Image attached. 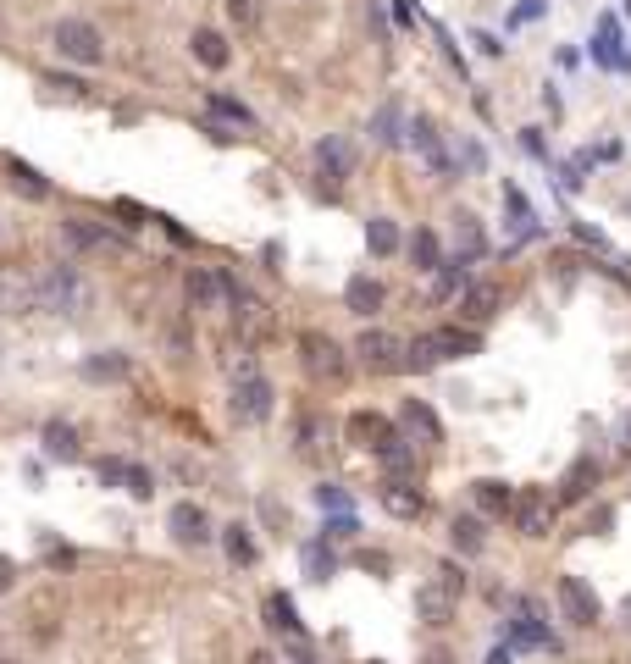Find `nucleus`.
Returning a JSON list of instances; mask_svg holds the SVG:
<instances>
[{"mask_svg": "<svg viewBox=\"0 0 631 664\" xmlns=\"http://www.w3.org/2000/svg\"><path fill=\"white\" fill-rule=\"evenodd\" d=\"M227 17H233L239 28H255L261 23V0H227Z\"/></svg>", "mask_w": 631, "mask_h": 664, "instance_id": "ea45409f", "label": "nucleus"}, {"mask_svg": "<svg viewBox=\"0 0 631 664\" xmlns=\"http://www.w3.org/2000/svg\"><path fill=\"white\" fill-rule=\"evenodd\" d=\"M310 166H316V178H322V189H344L349 172H355V144H349V133H327V139H316V150H310Z\"/></svg>", "mask_w": 631, "mask_h": 664, "instance_id": "7ed1b4c3", "label": "nucleus"}, {"mask_svg": "<svg viewBox=\"0 0 631 664\" xmlns=\"http://www.w3.org/2000/svg\"><path fill=\"white\" fill-rule=\"evenodd\" d=\"M454 283H460V261H454V266H443V277L432 283V294H438V299H449V294H454Z\"/></svg>", "mask_w": 631, "mask_h": 664, "instance_id": "a18cd8bd", "label": "nucleus"}, {"mask_svg": "<svg viewBox=\"0 0 631 664\" xmlns=\"http://www.w3.org/2000/svg\"><path fill=\"white\" fill-rule=\"evenodd\" d=\"M344 438L377 454V449H388V443L399 438V432H393V421H388V415H377V410H355V415L344 421Z\"/></svg>", "mask_w": 631, "mask_h": 664, "instance_id": "9b49d317", "label": "nucleus"}, {"mask_svg": "<svg viewBox=\"0 0 631 664\" xmlns=\"http://www.w3.org/2000/svg\"><path fill=\"white\" fill-rule=\"evenodd\" d=\"M438 581L449 587V593H465V570L460 565H438Z\"/></svg>", "mask_w": 631, "mask_h": 664, "instance_id": "de8ad7c7", "label": "nucleus"}, {"mask_svg": "<svg viewBox=\"0 0 631 664\" xmlns=\"http://www.w3.org/2000/svg\"><path fill=\"white\" fill-rule=\"evenodd\" d=\"M399 122H405V117H399V106H382V111H377V122H371L377 144H399V139H405V133H399Z\"/></svg>", "mask_w": 631, "mask_h": 664, "instance_id": "c9c22d12", "label": "nucleus"}, {"mask_svg": "<svg viewBox=\"0 0 631 664\" xmlns=\"http://www.w3.org/2000/svg\"><path fill=\"white\" fill-rule=\"evenodd\" d=\"M39 443H45L50 460H78V427H72V421H45Z\"/></svg>", "mask_w": 631, "mask_h": 664, "instance_id": "5701e85b", "label": "nucleus"}, {"mask_svg": "<svg viewBox=\"0 0 631 664\" xmlns=\"http://www.w3.org/2000/svg\"><path fill=\"white\" fill-rule=\"evenodd\" d=\"M128 371H133V360L122 355V349H100V355L84 360V377L89 382H128Z\"/></svg>", "mask_w": 631, "mask_h": 664, "instance_id": "4be33fe9", "label": "nucleus"}, {"mask_svg": "<svg viewBox=\"0 0 631 664\" xmlns=\"http://www.w3.org/2000/svg\"><path fill=\"white\" fill-rule=\"evenodd\" d=\"M117 216H128V227H144V205H133V200H117L111 205Z\"/></svg>", "mask_w": 631, "mask_h": 664, "instance_id": "8fccbe9b", "label": "nucleus"}, {"mask_svg": "<svg viewBox=\"0 0 631 664\" xmlns=\"http://www.w3.org/2000/svg\"><path fill=\"white\" fill-rule=\"evenodd\" d=\"M50 45H56V56L72 61V67H100V61H106V39H100V28L84 23V17H61V23L50 28Z\"/></svg>", "mask_w": 631, "mask_h": 664, "instance_id": "f03ea898", "label": "nucleus"}, {"mask_svg": "<svg viewBox=\"0 0 631 664\" xmlns=\"http://www.w3.org/2000/svg\"><path fill=\"white\" fill-rule=\"evenodd\" d=\"M382 510L399 515V521H416V515L427 510V498H421V487L410 482V476H388V482H382Z\"/></svg>", "mask_w": 631, "mask_h": 664, "instance_id": "4468645a", "label": "nucleus"}, {"mask_svg": "<svg viewBox=\"0 0 631 664\" xmlns=\"http://www.w3.org/2000/svg\"><path fill=\"white\" fill-rule=\"evenodd\" d=\"M299 565H305V576H310V581H333L338 559H333V548H327V537H316V543L299 548Z\"/></svg>", "mask_w": 631, "mask_h": 664, "instance_id": "393cba45", "label": "nucleus"}, {"mask_svg": "<svg viewBox=\"0 0 631 664\" xmlns=\"http://www.w3.org/2000/svg\"><path fill=\"white\" fill-rule=\"evenodd\" d=\"M250 664H283V659H277L272 648H255V653H250Z\"/></svg>", "mask_w": 631, "mask_h": 664, "instance_id": "5fc2aeb1", "label": "nucleus"}, {"mask_svg": "<svg viewBox=\"0 0 631 664\" xmlns=\"http://www.w3.org/2000/svg\"><path fill=\"white\" fill-rule=\"evenodd\" d=\"M399 421H405V432H416L421 443H443V421L427 399H405L399 404Z\"/></svg>", "mask_w": 631, "mask_h": 664, "instance_id": "6ab92c4d", "label": "nucleus"}, {"mask_svg": "<svg viewBox=\"0 0 631 664\" xmlns=\"http://www.w3.org/2000/svg\"><path fill=\"white\" fill-rule=\"evenodd\" d=\"M615 449H620V454H631V410L615 421Z\"/></svg>", "mask_w": 631, "mask_h": 664, "instance_id": "09e8293b", "label": "nucleus"}, {"mask_svg": "<svg viewBox=\"0 0 631 664\" xmlns=\"http://www.w3.org/2000/svg\"><path fill=\"white\" fill-rule=\"evenodd\" d=\"M128 471H133L128 460H100V465H95L100 482H106V487H122V493H128Z\"/></svg>", "mask_w": 631, "mask_h": 664, "instance_id": "58836bf2", "label": "nucleus"}, {"mask_svg": "<svg viewBox=\"0 0 631 664\" xmlns=\"http://www.w3.org/2000/svg\"><path fill=\"white\" fill-rule=\"evenodd\" d=\"M366 249L388 261L393 249H399V222H393V216H371L366 222Z\"/></svg>", "mask_w": 631, "mask_h": 664, "instance_id": "cd10ccee", "label": "nucleus"}, {"mask_svg": "<svg viewBox=\"0 0 631 664\" xmlns=\"http://www.w3.org/2000/svg\"><path fill=\"white\" fill-rule=\"evenodd\" d=\"M355 532H360L355 515H338V521H327V537H333V543H344V537H355Z\"/></svg>", "mask_w": 631, "mask_h": 664, "instance_id": "c03bdc74", "label": "nucleus"}, {"mask_svg": "<svg viewBox=\"0 0 631 664\" xmlns=\"http://www.w3.org/2000/svg\"><path fill=\"white\" fill-rule=\"evenodd\" d=\"M167 532L178 537L183 548H205L216 526H211V515H205L200 504H172V510H167Z\"/></svg>", "mask_w": 631, "mask_h": 664, "instance_id": "9d476101", "label": "nucleus"}, {"mask_svg": "<svg viewBox=\"0 0 631 664\" xmlns=\"http://www.w3.org/2000/svg\"><path fill=\"white\" fill-rule=\"evenodd\" d=\"M405 338H393V332H382V327H366L355 338V355H360V366L366 371H399L405 366Z\"/></svg>", "mask_w": 631, "mask_h": 664, "instance_id": "423d86ee", "label": "nucleus"}, {"mask_svg": "<svg viewBox=\"0 0 631 664\" xmlns=\"http://www.w3.org/2000/svg\"><path fill=\"white\" fill-rule=\"evenodd\" d=\"M454 604H460V593H449L438 576H432L427 587L416 593V615L427 620V626H449V620H454Z\"/></svg>", "mask_w": 631, "mask_h": 664, "instance_id": "dca6fc26", "label": "nucleus"}, {"mask_svg": "<svg viewBox=\"0 0 631 664\" xmlns=\"http://www.w3.org/2000/svg\"><path fill=\"white\" fill-rule=\"evenodd\" d=\"M410 261H416V272H438L443 266V244H438L432 227H421V233L410 238Z\"/></svg>", "mask_w": 631, "mask_h": 664, "instance_id": "c756f323", "label": "nucleus"}, {"mask_svg": "<svg viewBox=\"0 0 631 664\" xmlns=\"http://www.w3.org/2000/svg\"><path fill=\"white\" fill-rule=\"evenodd\" d=\"M211 111H216V117H227V122H244V128L255 122V111L244 106V100H233V95H211Z\"/></svg>", "mask_w": 631, "mask_h": 664, "instance_id": "e433bc0d", "label": "nucleus"}, {"mask_svg": "<svg viewBox=\"0 0 631 664\" xmlns=\"http://www.w3.org/2000/svg\"><path fill=\"white\" fill-rule=\"evenodd\" d=\"M6 172H12L17 194H28V200H45V194H50V178H45V172H34V166L17 161V155H6Z\"/></svg>", "mask_w": 631, "mask_h": 664, "instance_id": "a878e982", "label": "nucleus"}, {"mask_svg": "<svg viewBox=\"0 0 631 664\" xmlns=\"http://www.w3.org/2000/svg\"><path fill=\"white\" fill-rule=\"evenodd\" d=\"M598 476H604V465H598L593 454H582V460L560 476V493H554V498H560V504H587L593 487H598Z\"/></svg>", "mask_w": 631, "mask_h": 664, "instance_id": "ddd939ff", "label": "nucleus"}, {"mask_svg": "<svg viewBox=\"0 0 631 664\" xmlns=\"http://www.w3.org/2000/svg\"><path fill=\"white\" fill-rule=\"evenodd\" d=\"M488 664H510V648H493V653H488Z\"/></svg>", "mask_w": 631, "mask_h": 664, "instance_id": "6e6d98bb", "label": "nucleus"}, {"mask_svg": "<svg viewBox=\"0 0 631 664\" xmlns=\"http://www.w3.org/2000/svg\"><path fill=\"white\" fill-rule=\"evenodd\" d=\"M560 615H565V626H576V631H587V626H598V593L587 587L582 576H560Z\"/></svg>", "mask_w": 631, "mask_h": 664, "instance_id": "0eeeda50", "label": "nucleus"}, {"mask_svg": "<svg viewBox=\"0 0 631 664\" xmlns=\"http://www.w3.org/2000/svg\"><path fill=\"white\" fill-rule=\"evenodd\" d=\"M61 244L95 255V249H117V238H111L100 222H89V216H67V222H61Z\"/></svg>", "mask_w": 631, "mask_h": 664, "instance_id": "2eb2a0df", "label": "nucleus"}, {"mask_svg": "<svg viewBox=\"0 0 631 664\" xmlns=\"http://www.w3.org/2000/svg\"><path fill=\"white\" fill-rule=\"evenodd\" d=\"M438 360H443L438 332H421V338H410V349H405V366H410V371H432Z\"/></svg>", "mask_w": 631, "mask_h": 664, "instance_id": "7c9ffc66", "label": "nucleus"}, {"mask_svg": "<svg viewBox=\"0 0 631 664\" xmlns=\"http://www.w3.org/2000/svg\"><path fill=\"white\" fill-rule=\"evenodd\" d=\"M266 626L288 631V637H305V631H299V615H294V598H288V593H266Z\"/></svg>", "mask_w": 631, "mask_h": 664, "instance_id": "c85d7f7f", "label": "nucleus"}, {"mask_svg": "<svg viewBox=\"0 0 631 664\" xmlns=\"http://www.w3.org/2000/svg\"><path fill=\"white\" fill-rule=\"evenodd\" d=\"M288 653H294V664H322L316 653H310V642H305V637H294V642H288Z\"/></svg>", "mask_w": 631, "mask_h": 664, "instance_id": "3c124183", "label": "nucleus"}, {"mask_svg": "<svg viewBox=\"0 0 631 664\" xmlns=\"http://www.w3.org/2000/svg\"><path fill=\"white\" fill-rule=\"evenodd\" d=\"M355 565L371 570V576H388V554H371V548H366V554H355Z\"/></svg>", "mask_w": 631, "mask_h": 664, "instance_id": "49530a36", "label": "nucleus"}, {"mask_svg": "<svg viewBox=\"0 0 631 664\" xmlns=\"http://www.w3.org/2000/svg\"><path fill=\"white\" fill-rule=\"evenodd\" d=\"M499 305H504V288L499 283H471L460 294V316L471 321V327H477V321H493V316H499Z\"/></svg>", "mask_w": 631, "mask_h": 664, "instance_id": "f3484780", "label": "nucleus"}, {"mask_svg": "<svg viewBox=\"0 0 631 664\" xmlns=\"http://www.w3.org/2000/svg\"><path fill=\"white\" fill-rule=\"evenodd\" d=\"M299 366H305L310 377H322V382H344L349 377V349L333 344L327 332H305V338H299Z\"/></svg>", "mask_w": 631, "mask_h": 664, "instance_id": "20e7f679", "label": "nucleus"}, {"mask_svg": "<svg viewBox=\"0 0 631 664\" xmlns=\"http://www.w3.org/2000/svg\"><path fill=\"white\" fill-rule=\"evenodd\" d=\"M421 664H454V653H449V648H432V653H427V659H421Z\"/></svg>", "mask_w": 631, "mask_h": 664, "instance_id": "864d4df0", "label": "nucleus"}, {"mask_svg": "<svg viewBox=\"0 0 631 664\" xmlns=\"http://www.w3.org/2000/svg\"><path fill=\"white\" fill-rule=\"evenodd\" d=\"M620 609H626V631H631V598H626V604H620Z\"/></svg>", "mask_w": 631, "mask_h": 664, "instance_id": "4d7b16f0", "label": "nucleus"}, {"mask_svg": "<svg viewBox=\"0 0 631 664\" xmlns=\"http://www.w3.org/2000/svg\"><path fill=\"white\" fill-rule=\"evenodd\" d=\"M377 460L388 465V476H416V454H410L405 438H393L388 449H377Z\"/></svg>", "mask_w": 631, "mask_h": 664, "instance_id": "72a5a7b5", "label": "nucleus"}, {"mask_svg": "<svg viewBox=\"0 0 631 664\" xmlns=\"http://www.w3.org/2000/svg\"><path fill=\"white\" fill-rule=\"evenodd\" d=\"M233 421H244V427H261L266 415L277 410V393H272V382L261 377V371H250V377H233Z\"/></svg>", "mask_w": 631, "mask_h": 664, "instance_id": "39448f33", "label": "nucleus"}, {"mask_svg": "<svg viewBox=\"0 0 631 664\" xmlns=\"http://www.w3.org/2000/svg\"><path fill=\"white\" fill-rule=\"evenodd\" d=\"M510 642H515V648H554V637L543 631V615H537L532 598H521V609H515V620H510Z\"/></svg>", "mask_w": 631, "mask_h": 664, "instance_id": "a211bd4d", "label": "nucleus"}, {"mask_svg": "<svg viewBox=\"0 0 631 664\" xmlns=\"http://www.w3.org/2000/svg\"><path fill=\"white\" fill-rule=\"evenodd\" d=\"M449 537H454V548H460V554H482V543H488V532H482L477 515H460V521L449 526Z\"/></svg>", "mask_w": 631, "mask_h": 664, "instance_id": "473e14b6", "label": "nucleus"}, {"mask_svg": "<svg viewBox=\"0 0 631 664\" xmlns=\"http://www.w3.org/2000/svg\"><path fill=\"white\" fill-rule=\"evenodd\" d=\"M382 299H388V288H382L377 277H349L344 305L355 310V316H377V310H382Z\"/></svg>", "mask_w": 631, "mask_h": 664, "instance_id": "412c9836", "label": "nucleus"}, {"mask_svg": "<svg viewBox=\"0 0 631 664\" xmlns=\"http://www.w3.org/2000/svg\"><path fill=\"white\" fill-rule=\"evenodd\" d=\"M0 310H6V316H28V310H34V272L0 266Z\"/></svg>", "mask_w": 631, "mask_h": 664, "instance_id": "f8f14e48", "label": "nucleus"}, {"mask_svg": "<svg viewBox=\"0 0 631 664\" xmlns=\"http://www.w3.org/2000/svg\"><path fill=\"white\" fill-rule=\"evenodd\" d=\"M316 504H322V510H344L349 498H344V487H333V482H322V487H316Z\"/></svg>", "mask_w": 631, "mask_h": 664, "instance_id": "37998d69", "label": "nucleus"}, {"mask_svg": "<svg viewBox=\"0 0 631 664\" xmlns=\"http://www.w3.org/2000/svg\"><path fill=\"white\" fill-rule=\"evenodd\" d=\"M438 344H443V360H465V355H482V332L477 327H438Z\"/></svg>", "mask_w": 631, "mask_h": 664, "instance_id": "b1692460", "label": "nucleus"}, {"mask_svg": "<svg viewBox=\"0 0 631 664\" xmlns=\"http://www.w3.org/2000/svg\"><path fill=\"white\" fill-rule=\"evenodd\" d=\"M194 61H205V67H227L233 50H227V39L216 34V28H194Z\"/></svg>", "mask_w": 631, "mask_h": 664, "instance_id": "bb28decb", "label": "nucleus"}, {"mask_svg": "<svg viewBox=\"0 0 631 664\" xmlns=\"http://www.w3.org/2000/svg\"><path fill=\"white\" fill-rule=\"evenodd\" d=\"M471 498H477V510L482 515H510L515 510V487L510 482H499V476H482V482H471Z\"/></svg>", "mask_w": 631, "mask_h": 664, "instance_id": "aec40b11", "label": "nucleus"}, {"mask_svg": "<svg viewBox=\"0 0 631 664\" xmlns=\"http://www.w3.org/2000/svg\"><path fill=\"white\" fill-rule=\"evenodd\" d=\"M89 305V283L78 266L56 261V266H39L34 272V310H50V316H78Z\"/></svg>", "mask_w": 631, "mask_h": 664, "instance_id": "f257e3e1", "label": "nucleus"}, {"mask_svg": "<svg viewBox=\"0 0 631 664\" xmlns=\"http://www.w3.org/2000/svg\"><path fill=\"white\" fill-rule=\"evenodd\" d=\"M222 548H227V559L233 565H255V537H250V526H222Z\"/></svg>", "mask_w": 631, "mask_h": 664, "instance_id": "2f4dec72", "label": "nucleus"}, {"mask_svg": "<svg viewBox=\"0 0 631 664\" xmlns=\"http://www.w3.org/2000/svg\"><path fill=\"white\" fill-rule=\"evenodd\" d=\"M410 133H416V144H421V155H427L432 166H449V155H443V144H438V128H432L427 117H416L410 122Z\"/></svg>", "mask_w": 631, "mask_h": 664, "instance_id": "f704fd0d", "label": "nucleus"}, {"mask_svg": "<svg viewBox=\"0 0 631 664\" xmlns=\"http://www.w3.org/2000/svg\"><path fill=\"white\" fill-rule=\"evenodd\" d=\"M460 222V255L471 261V255H482V227H477V216H454Z\"/></svg>", "mask_w": 631, "mask_h": 664, "instance_id": "4c0bfd02", "label": "nucleus"}, {"mask_svg": "<svg viewBox=\"0 0 631 664\" xmlns=\"http://www.w3.org/2000/svg\"><path fill=\"white\" fill-rule=\"evenodd\" d=\"M128 493L139 498V504H144V498L155 493V482H150V471H144V465H133V471H128Z\"/></svg>", "mask_w": 631, "mask_h": 664, "instance_id": "79ce46f5", "label": "nucleus"}, {"mask_svg": "<svg viewBox=\"0 0 631 664\" xmlns=\"http://www.w3.org/2000/svg\"><path fill=\"white\" fill-rule=\"evenodd\" d=\"M183 294H189V310H222V299H233V277L194 266V272L183 277Z\"/></svg>", "mask_w": 631, "mask_h": 664, "instance_id": "1a4fd4ad", "label": "nucleus"}, {"mask_svg": "<svg viewBox=\"0 0 631 664\" xmlns=\"http://www.w3.org/2000/svg\"><path fill=\"white\" fill-rule=\"evenodd\" d=\"M554 504L560 498H548L543 487H526V493H515V526H521V537H548L554 532Z\"/></svg>", "mask_w": 631, "mask_h": 664, "instance_id": "6e6552de", "label": "nucleus"}, {"mask_svg": "<svg viewBox=\"0 0 631 664\" xmlns=\"http://www.w3.org/2000/svg\"><path fill=\"white\" fill-rule=\"evenodd\" d=\"M39 83H45V89H56V95H67V100L84 95V83H78V78H61V72H45Z\"/></svg>", "mask_w": 631, "mask_h": 664, "instance_id": "a19ab883", "label": "nucleus"}, {"mask_svg": "<svg viewBox=\"0 0 631 664\" xmlns=\"http://www.w3.org/2000/svg\"><path fill=\"white\" fill-rule=\"evenodd\" d=\"M12 581H17V565L6 554H0V593H12Z\"/></svg>", "mask_w": 631, "mask_h": 664, "instance_id": "603ef678", "label": "nucleus"}]
</instances>
